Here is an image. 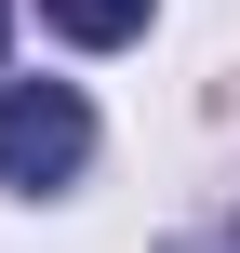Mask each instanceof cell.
I'll return each instance as SVG.
<instances>
[{
  "label": "cell",
  "instance_id": "1",
  "mask_svg": "<svg viewBox=\"0 0 240 253\" xmlns=\"http://www.w3.org/2000/svg\"><path fill=\"white\" fill-rule=\"evenodd\" d=\"M94 160V107L67 80H13L0 93V187H67Z\"/></svg>",
  "mask_w": 240,
  "mask_h": 253
},
{
  "label": "cell",
  "instance_id": "2",
  "mask_svg": "<svg viewBox=\"0 0 240 253\" xmlns=\"http://www.w3.org/2000/svg\"><path fill=\"white\" fill-rule=\"evenodd\" d=\"M40 13H53V27H67V40H94V53H107V40H134V27H147V0H40Z\"/></svg>",
  "mask_w": 240,
  "mask_h": 253
},
{
  "label": "cell",
  "instance_id": "3",
  "mask_svg": "<svg viewBox=\"0 0 240 253\" xmlns=\"http://www.w3.org/2000/svg\"><path fill=\"white\" fill-rule=\"evenodd\" d=\"M0 40H13V0H0Z\"/></svg>",
  "mask_w": 240,
  "mask_h": 253
}]
</instances>
